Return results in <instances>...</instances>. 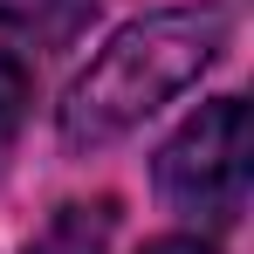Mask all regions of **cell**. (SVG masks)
Returning a JSON list of instances; mask_svg holds the SVG:
<instances>
[{
  "instance_id": "5",
  "label": "cell",
  "mask_w": 254,
  "mask_h": 254,
  "mask_svg": "<svg viewBox=\"0 0 254 254\" xmlns=\"http://www.w3.org/2000/svg\"><path fill=\"white\" fill-rule=\"evenodd\" d=\"M144 254H220L213 241H192V234H172V241H151Z\"/></svg>"
},
{
  "instance_id": "4",
  "label": "cell",
  "mask_w": 254,
  "mask_h": 254,
  "mask_svg": "<svg viewBox=\"0 0 254 254\" xmlns=\"http://www.w3.org/2000/svg\"><path fill=\"white\" fill-rule=\"evenodd\" d=\"M110 227H117V206H110V199H96V206H62L42 241H28V254H103Z\"/></svg>"
},
{
  "instance_id": "2",
  "label": "cell",
  "mask_w": 254,
  "mask_h": 254,
  "mask_svg": "<svg viewBox=\"0 0 254 254\" xmlns=\"http://www.w3.org/2000/svg\"><path fill=\"white\" fill-rule=\"evenodd\" d=\"M158 192L165 206L192 213L206 227H227L248 213V103L213 96L158 151Z\"/></svg>"
},
{
  "instance_id": "3",
  "label": "cell",
  "mask_w": 254,
  "mask_h": 254,
  "mask_svg": "<svg viewBox=\"0 0 254 254\" xmlns=\"http://www.w3.org/2000/svg\"><path fill=\"white\" fill-rule=\"evenodd\" d=\"M89 14L96 0H7L0 7V137H14L28 96L42 83V62L62 42H76Z\"/></svg>"
},
{
  "instance_id": "1",
  "label": "cell",
  "mask_w": 254,
  "mask_h": 254,
  "mask_svg": "<svg viewBox=\"0 0 254 254\" xmlns=\"http://www.w3.org/2000/svg\"><path fill=\"white\" fill-rule=\"evenodd\" d=\"M227 28H234L227 7H158V14L117 28L55 110L62 144L96 151V144L130 137L144 117H158L179 89H192L213 69V55L227 48Z\"/></svg>"
}]
</instances>
